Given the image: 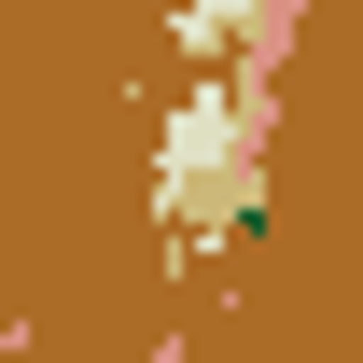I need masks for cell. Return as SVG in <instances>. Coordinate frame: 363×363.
I'll return each instance as SVG.
<instances>
[{"mask_svg": "<svg viewBox=\"0 0 363 363\" xmlns=\"http://www.w3.org/2000/svg\"><path fill=\"white\" fill-rule=\"evenodd\" d=\"M266 140H279V70L224 56V70H182L168 126H154V252L210 266L224 238L266 224Z\"/></svg>", "mask_w": 363, "mask_h": 363, "instance_id": "6da1fadb", "label": "cell"}, {"mask_svg": "<svg viewBox=\"0 0 363 363\" xmlns=\"http://www.w3.org/2000/svg\"><path fill=\"white\" fill-rule=\"evenodd\" d=\"M294 43V0H168V56L182 70H224V56H266Z\"/></svg>", "mask_w": 363, "mask_h": 363, "instance_id": "7a4b0ae2", "label": "cell"}]
</instances>
